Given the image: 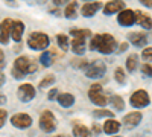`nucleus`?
Returning a JSON list of instances; mask_svg holds the SVG:
<instances>
[{"label":"nucleus","mask_w":152,"mask_h":137,"mask_svg":"<svg viewBox=\"0 0 152 137\" xmlns=\"http://www.w3.org/2000/svg\"><path fill=\"white\" fill-rule=\"evenodd\" d=\"M49 101H53L55 97H58V90L56 89H53V90H50V93H49Z\"/></svg>","instance_id":"34"},{"label":"nucleus","mask_w":152,"mask_h":137,"mask_svg":"<svg viewBox=\"0 0 152 137\" xmlns=\"http://www.w3.org/2000/svg\"><path fill=\"white\" fill-rule=\"evenodd\" d=\"M102 8V3H99V2H91V3H87V5H84L82 6V15L84 17H91V15H94L96 12Z\"/></svg>","instance_id":"16"},{"label":"nucleus","mask_w":152,"mask_h":137,"mask_svg":"<svg viewBox=\"0 0 152 137\" xmlns=\"http://www.w3.org/2000/svg\"><path fill=\"white\" fill-rule=\"evenodd\" d=\"M55 137H66V136H62V134H58V136H55Z\"/></svg>","instance_id":"43"},{"label":"nucleus","mask_w":152,"mask_h":137,"mask_svg":"<svg viewBox=\"0 0 152 137\" xmlns=\"http://www.w3.org/2000/svg\"><path fill=\"white\" fill-rule=\"evenodd\" d=\"M72 49L76 55H82L85 52V38H75L72 41Z\"/></svg>","instance_id":"19"},{"label":"nucleus","mask_w":152,"mask_h":137,"mask_svg":"<svg viewBox=\"0 0 152 137\" xmlns=\"http://www.w3.org/2000/svg\"><path fill=\"white\" fill-rule=\"evenodd\" d=\"M40 63L44 66V67H50L53 64V55L50 52H43L41 56H40Z\"/></svg>","instance_id":"23"},{"label":"nucleus","mask_w":152,"mask_h":137,"mask_svg":"<svg viewBox=\"0 0 152 137\" xmlns=\"http://www.w3.org/2000/svg\"><path fill=\"white\" fill-rule=\"evenodd\" d=\"M3 59H5V56H3V52H2V49H0V64L3 63Z\"/></svg>","instance_id":"42"},{"label":"nucleus","mask_w":152,"mask_h":137,"mask_svg":"<svg viewBox=\"0 0 152 137\" xmlns=\"http://www.w3.org/2000/svg\"><path fill=\"white\" fill-rule=\"evenodd\" d=\"M111 105L116 108L117 111H122V110L125 108V102H123V99H122L119 95H114V96L111 97Z\"/></svg>","instance_id":"25"},{"label":"nucleus","mask_w":152,"mask_h":137,"mask_svg":"<svg viewBox=\"0 0 152 137\" xmlns=\"http://www.w3.org/2000/svg\"><path fill=\"white\" fill-rule=\"evenodd\" d=\"M40 128L44 131V133H52L55 131L56 128V120H55V116L52 114V111H43L41 116H40Z\"/></svg>","instance_id":"6"},{"label":"nucleus","mask_w":152,"mask_h":137,"mask_svg":"<svg viewBox=\"0 0 152 137\" xmlns=\"http://www.w3.org/2000/svg\"><path fill=\"white\" fill-rule=\"evenodd\" d=\"M49 43H50L49 37L43 32H32L28 38V44L34 51H46Z\"/></svg>","instance_id":"2"},{"label":"nucleus","mask_w":152,"mask_h":137,"mask_svg":"<svg viewBox=\"0 0 152 137\" xmlns=\"http://www.w3.org/2000/svg\"><path fill=\"white\" fill-rule=\"evenodd\" d=\"M73 136L75 137H91L88 128L84 127V125H81V123H75V127H73Z\"/></svg>","instance_id":"20"},{"label":"nucleus","mask_w":152,"mask_h":137,"mask_svg":"<svg viewBox=\"0 0 152 137\" xmlns=\"http://www.w3.org/2000/svg\"><path fill=\"white\" fill-rule=\"evenodd\" d=\"M23 32H24V23L20 21V20L14 21V24H12V32H11L12 40L17 41V43H20V41H21V35H23Z\"/></svg>","instance_id":"14"},{"label":"nucleus","mask_w":152,"mask_h":137,"mask_svg":"<svg viewBox=\"0 0 152 137\" xmlns=\"http://www.w3.org/2000/svg\"><path fill=\"white\" fill-rule=\"evenodd\" d=\"M93 116L94 117H113V111L110 110H94L93 111Z\"/></svg>","instance_id":"29"},{"label":"nucleus","mask_w":152,"mask_h":137,"mask_svg":"<svg viewBox=\"0 0 152 137\" xmlns=\"http://www.w3.org/2000/svg\"><path fill=\"white\" fill-rule=\"evenodd\" d=\"M11 123L15 128L24 130V128H29L32 125V117L29 114H26V113H15L14 116L11 117Z\"/></svg>","instance_id":"8"},{"label":"nucleus","mask_w":152,"mask_h":137,"mask_svg":"<svg viewBox=\"0 0 152 137\" xmlns=\"http://www.w3.org/2000/svg\"><path fill=\"white\" fill-rule=\"evenodd\" d=\"M140 3L148 6V8H152V0H140Z\"/></svg>","instance_id":"36"},{"label":"nucleus","mask_w":152,"mask_h":137,"mask_svg":"<svg viewBox=\"0 0 152 137\" xmlns=\"http://www.w3.org/2000/svg\"><path fill=\"white\" fill-rule=\"evenodd\" d=\"M114 78H116V81L119 84H123L125 82V72H123L122 67H117L116 69V72H114Z\"/></svg>","instance_id":"30"},{"label":"nucleus","mask_w":152,"mask_h":137,"mask_svg":"<svg viewBox=\"0 0 152 137\" xmlns=\"http://www.w3.org/2000/svg\"><path fill=\"white\" fill-rule=\"evenodd\" d=\"M88 97H90V101L93 104H96L97 107H105L107 105V97L102 92V85L100 84H93L90 87V90H88Z\"/></svg>","instance_id":"3"},{"label":"nucleus","mask_w":152,"mask_h":137,"mask_svg":"<svg viewBox=\"0 0 152 137\" xmlns=\"http://www.w3.org/2000/svg\"><path fill=\"white\" fill-rule=\"evenodd\" d=\"M6 104V96L0 93V105H5Z\"/></svg>","instance_id":"37"},{"label":"nucleus","mask_w":152,"mask_h":137,"mask_svg":"<svg viewBox=\"0 0 152 137\" xmlns=\"http://www.w3.org/2000/svg\"><path fill=\"white\" fill-rule=\"evenodd\" d=\"M12 24H14V21L11 18H6L2 23V29H0V43L2 44H8L11 32H12Z\"/></svg>","instance_id":"11"},{"label":"nucleus","mask_w":152,"mask_h":137,"mask_svg":"<svg viewBox=\"0 0 152 137\" xmlns=\"http://www.w3.org/2000/svg\"><path fill=\"white\" fill-rule=\"evenodd\" d=\"M142 72L146 75V76H152V66L151 64H143L142 66Z\"/></svg>","instance_id":"33"},{"label":"nucleus","mask_w":152,"mask_h":137,"mask_svg":"<svg viewBox=\"0 0 152 137\" xmlns=\"http://www.w3.org/2000/svg\"><path fill=\"white\" fill-rule=\"evenodd\" d=\"M123 8H125L123 0H111V2H108L104 6V12L107 15H111V14H116L119 11H123Z\"/></svg>","instance_id":"13"},{"label":"nucleus","mask_w":152,"mask_h":137,"mask_svg":"<svg viewBox=\"0 0 152 137\" xmlns=\"http://www.w3.org/2000/svg\"><path fill=\"white\" fill-rule=\"evenodd\" d=\"M87 2H91V0H87Z\"/></svg>","instance_id":"46"},{"label":"nucleus","mask_w":152,"mask_h":137,"mask_svg":"<svg viewBox=\"0 0 152 137\" xmlns=\"http://www.w3.org/2000/svg\"><path fill=\"white\" fill-rule=\"evenodd\" d=\"M0 29H2V23H0Z\"/></svg>","instance_id":"45"},{"label":"nucleus","mask_w":152,"mask_h":137,"mask_svg":"<svg viewBox=\"0 0 152 137\" xmlns=\"http://www.w3.org/2000/svg\"><path fill=\"white\" fill-rule=\"evenodd\" d=\"M129 41L135 46V47H145L148 43V37L145 34H137V32H131L129 34Z\"/></svg>","instance_id":"15"},{"label":"nucleus","mask_w":152,"mask_h":137,"mask_svg":"<svg viewBox=\"0 0 152 137\" xmlns=\"http://www.w3.org/2000/svg\"><path fill=\"white\" fill-rule=\"evenodd\" d=\"M64 15L67 18H76L78 17V2H72L70 5H67V8L64 11Z\"/></svg>","instance_id":"21"},{"label":"nucleus","mask_w":152,"mask_h":137,"mask_svg":"<svg viewBox=\"0 0 152 137\" xmlns=\"http://www.w3.org/2000/svg\"><path fill=\"white\" fill-rule=\"evenodd\" d=\"M5 84V75L2 73V72H0V87H2Z\"/></svg>","instance_id":"38"},{"label":"nucleus","mask_w":152,"mask_h":137,"mask_svg":"<svg viewBox=\"0 0 152 137\" xmlns=\"http://www.w3.org/2000/svg\"><path fill=\"white\" fill-rule=\"evenodd\" d=\"M14 70L20 72L23 76H26L28 73H34L37 70V66L32 63L28 56H18L14 61Z\"/></svg>","instance_id":"4"},{"label":"nucleus","mask_w":152,"mask_h":137,"mask_svg":"<svg viewBox=\"0 0 152 137\" xmlns=\"http://www.w3.org/2000/svg\"><path fill=\"white\" fill-rule=\"evenodd\" d=\"M126 47H128V44H126V43H123V44L120 46V49H119V52H123V51H125Z\"/></svg>","instance_id":"40"},{"label":"nucleus","mask_w":152,"mask_h":137,"mask_svg":"<svg viewBox=\"0 0 152 137\" xmlns=\"http://www.w3.org/2000/svg\"><path fill=\"white\" fill-rule=\"evenodd\" d=\"M151 102L149 99V95L145 92V90H137L132 93L131 96V105L135 107V108H143V107H148Z\"/></svg>","instance_id":"7"},{"label":"nucleus","mask_w":152,"mask_h":137,"mask_svg":"<svg viewBox=\"0 0 152 137\" xmlns=\"http://www.w3.org/2000/svg\"><path fill=\"white\" fill-rule=\"evenodd\" d=\"M67 0H53V3L55 5H62V3H66Z\"/></svg>","instance_id":"39"},{"label":"nucleus","mask_w":152,"mask_h":137,"mask_svg":"<svg viewBox=\"0 0 152 137\" xmlns=\"http://www.w3.org/2000/svg\"><path fill=\"white\" fill-rule=\"evenodd\" d=\"M114 137H122V136H114Z\"/></svg>","instance_id":"44"},{"label":"nucleus","mask_w":152,"mask_h":137,"mask_svg":"<svg viewBox=\"0 0 152 137\" xmlns=\"http://www.w3.org/2000/svg\"><path fill=\"white\" fill-rule=\"evenodd\" d=\"M56 41H58V44H59V47L62 49V51H67V49H69V38H67V35L58 34Z\"/></svg>","instance_id":"26"},{"label":"nucleus","mask_w":152,"mask_h":137,"mask_svg":"<svg viewBox=\"0 0 152 137\" xmlns=\"http://www.w3.org/2000/svg\"><path fill=\"white\" fill-rule=\"evenodd\" d=\"M12 76H14L15 79H23V78H24L23 75H21L20 72H17V70H12Z\"/></svg>","instance_id":"35"},{"label":"nucleus","mask_w":152,"mask_h":137,"mask_svg":"<svg viewBox=\"0 0 152 137\" xmlns=\"http://www.w3.org/2000/svg\"><path fill=\"white\" fill-rule=\"evenodd\" d=\"M53 82H55V76H53V75H47L46 78L41 79V82H40V89H47V87H50Z\"/></svg>","instance_id":"28"},{"label":"nucleus","mask_w":152,"mask_h":137,"mask_svg":"<svg viewBox=\"0 0 152 137\" xmlns=\"http://www.w3.org/2000/svg\"><path fill=\"white\" fill-rule=\"evenodd\" d=\"M135 20H137V14L132 9L120 11V14L117 17V21H119V24H122V26H132V24L135 23Z\"/></svg>","instance_id":"10"},{"label":"nucleus","mask_w":152,"mask_h":137,"mask_svg":"<svg viewBox=\"0 0 152 137\" xmlns=\"http://www.w3.org/2000/svg\"><path fill=\"white\" fill-rule=\"evenodd\" d=\"M126 69H128V72H134L137 69V55H131L126 59Z\"/></svg>","instance_id":"27"},{"label":"nucleus","mask_w":152,"mask_h":137,"mask_svg":"<svg viewBox=\"0 0 152 137\" xmlns=\"http://www.w3.org/2000/svg\"><path fill=\"white\" fill-rule=\"evenodd\" d=\"M142 58L145 61H152V47H146L142 52Z\"/></svg>","instance_id":"31"},{"label":"nucleus","mask_w":152,"mask_h":137,"mask_svg":"<svg viewBox=\"0 0 152 137\" xmlns=\"http://www.w3.org/2000/svg\"><path fill=\"white\" fill-rule=\"evenodd\" d=\"M137 21L142 28L152 29V18H149L148 15H143V14H140V12H137Z\"/></svg>","instance_id":"22"},{"label":"nucleus","mask_w":152,"mask_h":137,"mask_svg":"<svg viewBox=\"0 0 152 137\" xmlns=\"http://www.w3.org/2000/svg\"><path fill=\"white\" fill-rule=\"evenodd\" d=\"M93 130H94V133H96V134H100V128H99V125H94V127H93Z\"/></svg>","instance_id":"41"},{"label":"nucleus","mask_w":152,"mask_h":137,"mask_svg":"<svg viewBox=\"0 0 152 137\" xmlns=\"http://www.w3.org/2000/svg\"><path fill=\"white\" fill-rule=\"evenodd\" d=\"M6 117H8V113H6V110H2L0 108V128H2L5 125V122H6Z\"/></svg>","instance_id":"32"},{"label":"nucleus","mask_w":152,"mask_h":137,"mask_svg":"<svg viewBox=\"0 0 152 137\" xmlns=\"http://www.w3.org/2000/svg\"><path fill=\"white\" fill-rule=\"evenodd\" d=\"M17 95H18V99L21 102H31L35 97V89L32 84H21L18 87Z\"/></svg>","instance_id":"9"},{"label":"nucleus","mask_w":152,"mask_h":137,"mask_svg":"<svg viewBox=\"0 0 152 137\" xmlns=\"http://www.w3.org/2000/svg\"><path fill=\"white\" fill-rule=\"evenodd\" d=\"M90 47H91V51H99L104 55H110V53H113L114 51H116L117 41L110 34H97L91 38Z\"/></svg>","instance_id":"1"},{"label":"nucleus","mask_w":152,"mask_h":137,"mask_svg":"<svg viewBox=\"0 0 152 137\" xmlns=\"http://www.w3.org/2000/svg\"><path fill=\"white\" fill-rule=\"evenodd\" d=\"M105 70H107V66L104 64V61H93L91 64H88L87 69H85V75L88 78H91V79H99V78H102L104 75H105Z\"/></svg>","instance_id":"5"},{"label":"nucleus","mask_w":152,"mask_h":137,"mask_svg":"<svg viewBox=\"0 0 152 137\" xmlns=\"http://www.w3.org/2000/svg\"><path fill=\"white\" fill-rule=\"evenodd\" d=\"M58 102L64 107V108H69L75 104V96L70 95V93H62V95H58Z\"/></svg>","instance_id":"18"},{"label":"nucleus","mask_w":152,"mask_h":137,"mask_svg":"<svg viewBox=\"0 0 152 137\" xmlns=\"http://www.w3.org/2000/svg\"><path fill=\"white\" fill-rule=\"evenodd\" d=\"M119 130H120V123L117 120H114V119H110L104 123L105 134H116V133H119Z\"/></svg>","instance_id":"17"},{"label":"nucleus","mask_w":152,"mask_h":137,"mask_svg":"<svg viewBox=\"0 0 152 137\" xmlns=\"http://www.w3.org/2000/svg\"><path fill=\"white\" fill-rule=\"evenodd\" d=\"M140 120H142V113L134 111V113H129L123 117V125L126 130H132L134 127H137L140 123Z\"/></svg>","instance_id":"12"},{"label":"nucleus","mask_w":152,"mask_h":137,"mask_svg":"<svg viewBox=\"0 0 152 137\" xmlns=\"http://www.w3.org/2000/svg\"><path fill=\"white\" fill-rule=\"evenodd\" d=\"M70 35H73L75 38H87V37L91 35V31H88V29H72Z\"/></svg>","instance_id":"24"}]
</instances>
